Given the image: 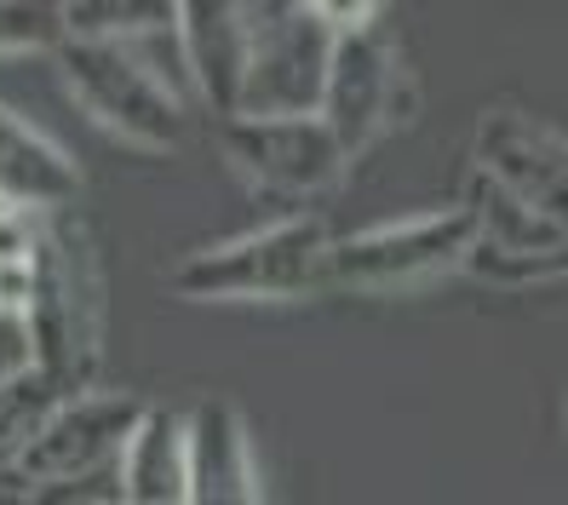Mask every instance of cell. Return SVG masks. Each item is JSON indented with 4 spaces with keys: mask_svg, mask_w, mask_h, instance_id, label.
<instances>
[{
    "mask_svg": "<svg viewBox=\"0 0 568 505\" xmlns=\"http://www.w3.org/2000/svg\"><path fill=\"white\" fill-rule=\"evenodd\" d=\"M75 184H81L75 155L52 144L12 104H0V201L12 213H58L75 195Z\"/></svg>",
    "mask_w": 568,
    "mask_h": 505,
    "instance_id": "10",
    "label": "cell"
},
{
    "mask_svg": "<svg viewBox=\"0 0 568 505\" xmlns=\"http://www.w3.org/2000/svg\"><path fill=\"white\" fill-rule=\"evenodd\" d=\"M121 505H184V414L144 408L121 454Z\"/></svg>",
    "mask_w": 568,
    "mask_h": 505,
    "instance_id": "12",
    "label": "cell"
},
{
    "mask_svg": "<svg viewBox=\"0 0 568 505\" xmlns=\"http://www.w3.org/2000/svg\"><path fill=\"white\" fill-rule=\"evenodd\" d=\"M179 47L195 98L230 121L247 52V7H179Z\"/></svg>",
    "mask_w": 568,
    "mask_h": 505,
    "instance_id": "11",
    "label": "cell"
},
{
    "mask_svg": "<svg viewBox=\"0 0 568 505\" xmlns=\"http://www.w3.org/2000/svg\"><path fill=\"white\" fill-rule=\"evenodd\" d=\"M110 505H121V499H110Z\"/></svg>",
    "mask_w": 568,
    "mask_h": 505,
    "instance_id": "19",
    "label": "cell"
},
{
    "mask_svg": "<svg viewBox=\"0 0 568 505\" xmlns=\"http://www.w3.org/2000/svg\"><path fill=\"white\" fill-rule=\"evenodd\" d=\"M333 29L322 7H247V52L230 121H298L322 110Z\"/></svg>",
    "mask_w": 568,
    "mask_h": 505,
    "instance_id": "4",
    "label": "cell"
},
{
    "mask_svg": "<svg viewBox=\"0 0 568 505\" xmlns=\"http://www.w3.org/2000/svg\"><path fill=\"white\" fill-rule=\"evenodd\" d=\"M0 505H36V499H29V483H18V477H0Z\"/></svg>",
    "mask_w": 568,
    "mask_h": 505,
    "instance_id": "16",
    "label": "cell"
},
{
    "mask_svg": "<svg viewBox=\"0 0 568 505\" xmlns=\"http://www.w3.org/2000/svg\"><path fill=\"white\" fill-rule=\"evenodd\" d=\"M224 161L258 190L316 195L345 179L351 155L322 127V115L298 121H224Z\"/></svg>",
    "mask_w": 568,
    "mask_h": 505,
    "instance_id": "8",
    "label": "cell"
},
{
    "mask_svg": "<svg viewBox=\"0 0 568 505\" xmlns=\"http://www.w3.org/2000/svg\"><path fill=\"white\" fill-rule=\"evenodd\" d=\"M63 391L41 374V367H23L0 385V477H18L23 454L41 443L47 420L58 414Z\"/></svg>",
    "mask_w": 568,
    "mask_h": 505,
    "instance_id": "13",
    "label": "cell"
},
{
    "mask_svg": "<svg viewBox=\"0 0 568 505\" xmlns=\"http://www.w3.org/2000/svg\"><path fill=\"white\" fill-rule=\"evenodd\" d=\"M184 299H305L333 287V235L322 219H282L179 264Z\"/></svg>",
    "mask_w": 568,
    "mask_h": 505,
    "instance_id": "3",
    "label": "cell"
},
{
    "mask_svg": "<svg viewBox=\"0 0 568 505\" xmlns=\"http://www.w3.org/2000/svg\"><path fill=\"white\" fill-rule=\"evenodd\" d=\"M562 420H568V402H562Z\"/></svg>",
    "mask_w": 568,
    "mask_h": 505,
    "instance_id": "18",
    "label": "cell"
},
{
    "mask_svg": "<svg viewBox=\"0 0 568 505\" xmlns=\"http://www.w3.org/2000/svg\"><path fill=\"white\" fill-rule=\"evenodd\" d=\"M322 127L339 139V150L356 161L367 144H379L385 132L408 115V75L396 41L385 29V12L374 7L362 23L333 36L327 58V87H322Z\"/></svg>",
    "mask_w": 568,
    "mask_h": 505,
    "instance_id": "6",
    "label": "cell"
},
{
    "mask_svg": "<svg viewBox=\"0 0 568 505\" xmlns=\"http://www.w3.org/2000/svg\"><path fill=\"white\" fill-rule=\"evenodd\" d=\"M477 253V208H430L356 235H333V287H419L454 276Z\"/></svg>",
    "mask_w": 568,
    "mask_h": 505,
    "instance_id": "5",
    "label": "cell"
},
{
    "mask_svg": "<svg viewBox=\"0 0 568 505\" xmlns=\"http://www.w3.org/2000/svg\"><path fill=\"white\" fill-rule=\"evenodd\" d=\"M150 402L126 391H75L58 402V414L47 420L41 443L23 454L18 477L23 483H104L121 471V454L132 443Z\"/></svg>",
    "mask_w": 568,
    "mask_h": 505,
    "instance_id": "7",
    "label": "cell"
},
{
    "mask_svg": "<svg viewBox=\"0 0 568 505\" xmlns=\"http://www.w3.org/2000/svg\"><path fill=\"white\" fill-rule=\"evenodd\" d=\"M184 505H264L253 431L230 396H202L184 414Z\"/></svg>",
    "mask_w": 568,
    "mask_h": 505,
    "instance_id": "9",
    "label": "cell"
},
{
    "mask_svg": "<svg viewBox=\"0 0 568 505\" xmlns=\"http://www.w3.org/2000/svg\"><path fill=\"white\" fill-rule=\"evenodd\" d=\"M0 219H12V208H7V201H0Z\"/></svg>",
    "mask_w": 568,
    "mask_h": 505,
    "instance_id": "17",
    "label": "cell"
},
{
    "mask_svg": "<svg viewBox=\"0 0 568 505\" xmlns=\"http://www.w3.org/2000/svg\"><path fill=\"white\" fill-rule=\"evenodd\" d=\"M52 58H58V75L70 87V98L104 132H115L121 144H139V150L190 144L195 87H190L184 47H179V7L161 23L139 29V36H121V41L63 36Z\"/></svg>",
    "mask_w": 568,
    "mask_h": 505,
    "instance_id": "1",
    "label": "cell"
},
{
    "mask_svg": "<svg viewBox=\"0 0 568 505\" xmlns=\"http://www.w3.org/2000/svg\"><path fill=\"white\" fill-rule=\"evenodd\" d=\"M29 351L36 367L63 391H87L98 340H104V282H98V253L81 219L41 224L36 235V293H29Z\"/></svg>",
    "mask_w": 568,
    "mask_h": 505,
    "instance_id": "2",
    "label": "cell"
},
{
    "mask_svg": "<svg viewBox=\"0 0 568 505\" xmlns=\"http://www.w3.org/2000/svg\"><path fill=\"white\" fill-rule=\"evenodd\" d=\"M63 41L58 7H29V0H0V58L52 52Z\"/></svg>",
    "mask_w": 568,
    "mask_h": 505,
    "instance_id": "14",
    "label": "cell"
},
{
    "mask_svg": "<svg viewBox=\"0 0 568 505\" xmlns=\"http://www.w3.org/2000/svg\"><path fill=\"white\" fill-rule=\"evenodd\" d=\"M23 367H36V351H29V327H23V316H7V311H0V385H7L12 374H23Z\"/></svg>",
    "mask_w": 568,
    "mask_h": 505,
    "instance_id": "15",
    "label": "cell"
}]
</instances>
